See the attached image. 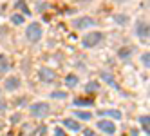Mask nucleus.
I'll return each instance as SVG.
<instances>
[{
    "instance_id": "nucleus-28",
    "label": "nucleus",
    "mask_w": 150,
    "mask_h": 136,
    "mask_svg": "<svg viewBox=\"0 0 150 136\" xmlns=\"http://www.w3.org/2000/svg\"><path fill=\"white\" fill-rule=\"evenodd\" d=\"M0 131H2V120H0Z\"/></svg>"
},
{
    "instance_id": "nucleus-4",
    "label": "nucleus",
    "mask_w": 150,
    "mask_h": 136,
    "mask_svg": "<svg viewBox=\"0 0 150 136\" xmlns=\"http://www.w3.org/2000/svg\"><path fill=\"white\" fill-rule=\"evenodd\" d=\"M72 26L76 27V29H89V27L96 26V20L91 18V16H80V18H76L72 22Z\"/></svg>"
},
{
    "instance_id": "nucleus-12",
    "label": "nucleus",
    "mask_w": 150,
    "mask_h": 136,
    "mask_svg": "<svg viewBox=\"0 0 150 136\" xmlns=\"http://www.w3.org/2000/svg\"><path fill=\"white\" fill-rule=\"evenodd\" d=\"M65 85H67L69 89L76 87V85H78V76H74V75H67V78H65Z\"/></svg>"
},
{
    "instance_id": "nucleus-3",
    "label": "nucleus",
    "mask_w": 150,
    "mask_h": 136,
    "mask_svg": "<svg viewBox=\"0 0 150 136\" xmlns=\"http://www.w3.org/2000/svg\"><path fill=\"white\" fill-rule=\"evenodd\" d=\"M49 111H51V107L45 102H36V103H33V105L29 107L31 116H35V118H45L49 114Z\"/></svg>"
},
{
    "instance_id": "nucleus-14",
    "label": "nucleus",
    "mask_w": 150,
    "mask_h": 136,
    "mask_svg": "<svg viewBox=\"0 0 150 136\" xmlns=\"http://www.w3.org/2000/svg\"><path fill=\"white\" fill-rule=\"evenodd\" d=\"M74 116L80 118V120H91V118H92V114L87 113V111H74Z\"/></svg>"
},
{
    "instance_id": "nucleus-19",
    "label": "nucleus",
    "mask_w": 150,
    "mask_h": 136,
    "mask_svg": "<svg viewBox=\"0 0 150 136\" xmlns=\"http://www.w3.org/2000/svg\"><path fill=\"white\" fill-rule=\"evenodd\" d=\"M139 123H141V127H143V131L148 134V116H139Z\"/></svg>"
},
{
    "instance_id": "nucleus-11",
    "label": "nucleus",
    "mask_w": 150,
    "mask_h": 136,
    "mask_svg": "<svg viewBox=\"0 0 150 136\" xmlns=\"http://www.w3.org/2000/svg\"><path fill=\"white\" fill-rule=\"evenodd\" d=\"M85 91H87V93H98V91H100V82H96V80L87 82V85H85Z\"/></svg>"
},
{
    "instance_id": "nucleus-9",
    "label": "nucleus",
    "mask_w": 150,
    "mask_h": 136,
    "mask_svg": "<svg viewBox=\"0 0 150 136\" xmlns=\"http://www.w3.org/2000/svg\"><path fill=\"white\" fill-rule=\"evenodd\" d=\"M100 116H103V118H117V120H120L121 118V113L120 111H117V109H101L100 111Z\"/></svg>"
},
{
    "instance_id": "nucleus-5",
    "label": "nucleus",
    "mask_w": 150,
    "mask_h": 136,
    "mask_svg": "<svg viewBox=\"0 0 150 136\" xmlns=\"http://www.w3.org/2000/svg\"><path fill=\"white\" fill-rule=\"evenodd\" d=\"M38 76H40L42 82L51 83V82H54V80H56V73L52 71V69H49V67H42V69L38 71Z\"/></svg>"
},
{
    "instance_id": "nucleus-20",
    "label": "nucleus",
    "mask_w": 150,
    "mask_h": 136,
    "mask_svg": "<svg viewBox=\"0 0 150 136\" xmlns=\"http://www.w3.org/2000/svg\"><path fill=\"white\" fill-rule=\"evenodd\" d=\"M11 22L16 24V26H20V24H24V16H22V15H18V13H15V15L11 16Z\"/></svg>"
},
{
    "instance_id": "nucleus-8",
    "label": "nucleus",
    "mask_w": 150,
    "mask_h": 136,
    "mask_svg": "<svg viewBox=\"0 0 150 136\" xmlns=\"http://www.w3.org/2000/svg\"><path fill=\"white\" fill-rule=\"evenodd\" d=\"M20 87V78L18 76H9L4 83V89L6 91H16Z\"/></svg>"
},
{
    "instance_id": "nucleus-29",
    "label": "nucleus",
    "mask_w": 150,
    "mask_h": 136,
    "mask_svg": "<svg viewBox=\"0 0 150 136\" xmlns=\"http://www.w3.org/2000/svg\"><path fill=\"white\" fill-rule=\"evenodd\" d=\"M0 95H2V89H0Z\"/></svg>"
},
{
    "instance_id": "nucleus-22",
    "label": "nucleus",
    "mask_w": 150,
    "mask_h": 136,
    "mask_svg": "<svg viewBox=\"0 0 150 136\" xmlns=\"http://www.w3.org/2000/svg\"><path fill=\"white\" fill-rule=\"evenodd\" d=\"M16 7H18V9H22V11H24L25 15H29V7L25 6L24 0H18V2H16Z\"/></svg>"
},
{
    "instance_id": "nucleus-25",
    "label": "nucleus",
    "mask_w": 150,
    "mask_h": 136,
    "mask_svg": "<svg viewBox=\"0 0 150 136\" xmlns=\"http://www.w3.org/2000/svg\"><path fill=\"white\" fill-rule=\"evenodd\" d=\"M83 134H85V136H98V134H94V132L89 131V129H87V131H83Z\"/></svg>"
},
{
    "instance_id": "nucleus-10",
    "label": "nucleus",
    "mask_w": 150,
    "mask_h": 136,
    "mask_svg": "<svg viewBox=\"0 0 150 136\" xmlns=\"http://www.w3.org/2000/svg\"><path fill=\"white\" fill-rule=\"evenodd\" d=\"M62 123L65 125V127H67L69 131H72V132H78V131L81 129V125H80L76 120H71V118H65V120H63Z\"/></svg>"
},
{
    "instance_id": "nucleus-18",
    "label": "nucleus",
    "mask_w": 150,
    "mask_h": 136,
    "mask_svg": "<svg viewBox=\"0 0 150 136\" xmlns=\"http://www.w3.org/2000/svg\"><path fill=\"white\" fill-rule=\"evenodd\" d=\"M114 22L120 24V26H125V24H128V16L127 15H116L114 16Z\"/></svg>"
},
{
    "instance_id": "nucleus-27",
    "label": "nucleus",
    "mask_w": 150,
    "mask_h": 136,
    "mask_svg": "<svg viewBox=\"0 0 150 136\" xmlns=\"http://www.w3.org/2000/svg\"><path fill=\"white\" fill-rule=\"evenodd\" d=\"M78 2H92V0H78Z\"/></svg>"
},
{
    "instance_id": "nucleus-7",
    "label": "nucleus",
    "mask_w": 150,
    "mask_h": 136,
    "mask_svg": "<svg viewBox=\"0 0 150 136\" xmlns=\"http://www.w3.org/2000/svg\"><path fill=\"white\" fill-rule=\"evenodd\" d=\"M136 35L139 38H148V24L145 22V20H137L136 22Z\"/></svg>"
},
{
    "instance_id": "nucleus-2",
    "label": "nucleus",
    "mask_w": 150,
    "mask_h": 136,
    "mask_svg": "<svg viewBox=\"0 0 150 136\" xmlns=\"http://www.w3.org/2000/svg\"><path fill=\"white\" fill-rule=\"evenodd\" d=\"M25 36H27V40L31 42V44L40 42V38H42V26L38 22H31L27 26V29H25Z\"/></svg>"
},
{
    "instance_id": "nucleus-21",
    "label": "nucleus",
    "mask_w": 150,
    "mask_h": 136,
    "mask_svg": "<svg viewBox=\"0 0 150 136\" xmlns=\"http://www.w3.org/2000/svg\"><path fill=\"white\" fill-rule=\"evenodd\" d=\"M141 64H143V66L148 69V66H150V55H148V51L141 55Z\"/></svg>"
},
{
    "instance_id": "nucleus-6",
    "label": "nucleus",
    "mask_w": 150,
    "mask_h": 136,
    "mask_svg": "<svg viewBox=\"0 0 150 136\" xmlns=\"http://www.w3.org/2000/svg\"><path fill=\"white\" fill-rule=\"evenodd\" d=\"M98 129L103 131L105 134H114V132H116V125H114V122H110V120H100V122H98Z\"/></svg>"
},
{
    "instance_id": "nucleus-1",
    "label": "nucleus",
    "mask_w": 150,
    "mask_h": 136,
    "mask_svg": "<svg viewBox=\"0 0 150 136\" xmlns=\"http://www.w3.org/2000/svg\"><path fill=\"white\" fill-rule=\"evenodd\" d=\"M101 40H103V33H100V31H91L89 35H85V36L81 38V46L87 47V49H91V47L100 46Z\"/></svg>"
},
{
    "instance_id": "nucleus-16",
    "label": "nucleus",
    "mask_w": 150,
    "mask_h": 136,
    "mask_svg": "<svg viewBox=\"0 0 150 136\" xmlns=\"http://www.w3.org/2000/svg\"><path fill=\"white\" fill-rule=\"evenodd\" d=\"M74 105H78V107H91L92 102L91 100H83V98H76V100H74Z\"/></svg>"
},
{
    "instance_id": "nucleus-13",
    "label": "nucleus",
    "mask_w": 150,
    "mask_h": 136,
    "mask_svg": "<svg viewBox=\"0 0 150 136\" xmlns=\"http://www.w3.org/2000/svg\"><path fill=\"white\" fill-rule=\"evenodd\" d=\"M7 71H9V62L4 55H0V75H4Z\"/></svg>"
},
{
    "instance_id": "nucleus-24",
    "label": "nucleus",
    "mask_w": 150,
    "mask_h": 136,
    "mask_svg": "<svg viewBox=\"0 0 150 136\" xmlns=\"http://www.w3.org/2000/svg\"><path fill=\"white\" fill-rule=\"evenodd\" d=\"M11 122H13V123L20 122V114H13V116H11Z\"/></svg>"
},
{
    "instance_id": "nucleus-17",
    "label": "nucleus",
    "mask_w": 150,
    "mask_h": 136,
    "mask_svg": "<svg viewBox=\"0 0 150 136\" xmlns=\"http://www.w3.org/2000/svg\"><path fill=\"white\" fill-rule=\"evenodd\" d=\"M132 55V47H125V49H120V51H117V56H120V58H128V56H130Z\"/></svg>"
},
{
    "instance_id": "nucleus-26",
    "label": "nucleus",
    "mask_w": 150,
    "mask_h": 136,
    "mask_svg": "<svg viewBox=\"0 0 150 136\" xmlns=\"http://www.w3.org/2000/svg\"><path fill=\"white\" fill-rule=\"evenodd\" d=\"M54 132H56V136H65V134H63V131H60V129H56Z\"/></svg>"
},
{
    "instance_id": "nucleus-15",
    "label": "nucleus",
    "mask_w": 150,
    "mask_h": 136,
    "mask_svg": "<svg viewBox=\"0 0 150 136\" xmlns=\"http://www.w3.org/2000/svg\"><path fill=\"white\" fill-rule=\"evenodd\" d=\"M101 78H103V82H107V83H109V85H112V87H117V85H116V82H114V76L110 75V73H103V75H101Z\"/></svg>"
},
{
    "instance_id": "nucleus-23",
    "label": "nucleus",
    "mask_w": 150,
    "mask_h": 136,
    "mask_svg": "<svg viewBox=\"0 0 150 136\" xmlns=\"http://www.w3.org/2000/svg\"><path fill=\"white\" fill-rule=\"evenodd\" d=\"M51 96H52V98H56V100H58V98H60V100H65V98H67V93H63V91H56V93H52Z\"/></svg>"
}]
</instances>
